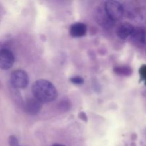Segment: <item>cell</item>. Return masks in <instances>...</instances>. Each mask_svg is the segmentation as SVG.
I'll return each mask as SVG.
<instances>
[{
    "label": "cell",
    "mask_w": 146,
    "mask_h": 146,
    "mask_svg": "<svg viewBox=\"0 0 146 146\" xmlns=\"http://www.w3.org/2000/svg\"><path fill=\"white\" fill-rule=\"evenodd\" d=\"M34 98L41 103L54 101L57 97V90L52 83L45 79L35 81L31 87Z\"/></svg>",
    "instance_id": "cell-1"
},
{
    "label": "cell",
    "mask_w": 146,
    "mask_h": 146,
    "mask_svg": "<svg viewBox=\"0 0 146 146\" xmlns=\"http://www.w3.org/2000/svg\"><path fill=\"white\" fill-rule=\"evenodd\" d=\"M104 7L106 13L113 21L121 19L125 13L123 6L119 1L114 0L107 1H106Z\"/></svg>",
    "instance_id": "cell-2"
},
{
    "label": "cell",
    "mask_w": 146,
    "mask_h": 146,
    "mask_svg": "<svg viewBox=\"0 0 146 146\" xmlns=\"http://www.w3.org/2000/svg\"><path fill=\"white\" fill-rule=\"evenodd\" d=\"M10 82L14 88H24L29 84L28 75L23 70H15L11 73Z\"/></svg>",
    "instance_id": "cell-3"
},
{
    "label": "cell",
    "mask_w": 146,
    "mask_h": 146,
    "mask_svg": "<svg viewBox=\"0 0 146 146\" xmlns=\"http://www.w3.org/2000/svg\"><path fill=\"white\" fill-rule=\"evenodd\" d=\"M96 21L101 27H104L106 29L110 28L114 24V21H113L105 9V7H100L97 9L96 11Z\"/></svg>",
    "instance_id": "cell-4"
},
{
    "label": "cell",
    "mask_w": 146,
    "mask_h": 146,
    "mask_svg": "<svg viewBox=\"0 0 146 146\" xmlns=\"http://www.w3.org/2000/svg\"><path fill=\"white\" fill-rule=\"evenodd\" d=\"M14 63V56L10 50H0V68L2 70H9L13 66Z\"/></svg>",
    "instance_id": "cell-5"
},
{
    "label": "cell",
    "mask_w": 146,
    "mask_h": 146,
    "mask_svg": "<svg viewBox=\"0 0 146 146\" xmlns=\"http://www.w3.org/2000/svg\"><path fill=\"white\" fill-rule=\"evenodd\" d=\"M130 18L143 24H146V6L133 8L128 11Z\"/></svg>",
    "instance_id": "cell-6"
},
{
    "label": "cell",
    "mask_w": 146,
    "mask_h": 146,
    "mask_svg": "<svg viewBox=\"0 0 146 146\" xmlns=\"http://www.w3.org/2000/svg\"><path fill=\"white\" fill-rule=\"evenodd\" d=\"M42 108V103L36 98H30L26 103V111L30 115H36Z\"/></svg>",
    "instance_id": "cell-7"
},
{
    "label": "cell",
    "mask_w": 146,
    "mask_h": 146,
    "mask_svg": "<svg viewBox=\"0 0 146 146\" xmlns=\"http://www.w3.org/2000/svg\"><path fill=\"white\" fill-rule=\"evenodd\" d=\"M134 29L135 27L131 24L128 22L123 23L117 29V35L121 39H125L132 35Z\"/></svg>",
    "instance_id": "cell-8"
},
{
    "label": "cell",
    "mask_w": 146,
    "mask_h": 146,
    "mask_svg": "<svg viewBox=\"0 0 146 146\" xmlns=\"http://www.w3.org/2000/svg\"><path fill=\"white\" fill-rule=\"evenodd\" d=\"M87 31V27L85 24L81 22H77L72 24L70 28V34L71 36L76 37H82L86 35Z\"/></svg>",
    "instance_id": "cell-9"
},
{
    "label": "cell",
    "mask_w": 146,
    "mask_h": 146,
    "mask_svg": "<svg viewBox=\"0 0 146 146\" xmlns=\"http://www.w3.org/2000/svg\"><path fill=\"white\" fill-rule=\"evenodd\" d=\"M131 36L133 41H135L137 44H144L146 41L145 30L143 27L135 28Z\"/></svg>",
    "instance_id": "cell-10"
},
{
    "label": "cell",
    "mask_w": 146,
    "mask_h": 146,
    "mask_svg": "<svg viewBox=\"0 0 146 146\" xmlns=\"http://www.w3.org/2000/svg\"><path fill=\"white\" fill-rule=\"evenodd\" d=\"M115 72L119 75H130L131 74V68L129 67H118L115 68Z\"/></svg>",
    "instance_id": "cell-11"
},
{
    "label": "cell",
    "mask_w": 146,
    "mask_h": 146,
    "mask_svg": "<svg viewBox=\"0 0 146 146\" xmlns=\"http://www.w3.org/2000/svg\"><path fill=\"white\" fill-rule=\"evenodd\" d=\"M9 146H20L18 139L14 135H10L9 138Z\"/></svg>",
    "instance_id": "cell-12"
},
{
    "label": "cell",
    "mask_w": 146,
    "mask_h": 146,
    "mask_svg": "<svg viewBox=\"0 0 146 146\" xmlns=\"http://www.w3.org/2000/svg\"><path fill=\"white\" fill-rule=\"evenodd\" d=\"M140 75H141V79L144 81L146 86V65L141 66V69H140Z\"/></svg>",
    "instance_id": "cell-13"
},
{
    "label": "cell",
    "mask_w": 146,
    "mask_h": 146,
    "mask_svg": "<svg viewBox=\"0 0 146 146\" xmlns=\"http://www.w3.org/2000/svg\"><path fill=\"white\" fill-rule=\"evenodd\" d=\"M71 81L73 84H76V85H81L84 83V79L80 76H75L71 78Z\"/></svg>",
    "instance_id": "cell-14"
},
{
    "label": "cell",
    "mask_w": 146,
    "mask_h": 146,
    "mask_svg": "<svg viewBox=\"0 0 146 146\" xmlns=\"http://www.w3.org/2000/svg\"><path fill=\"white\" fill-rule=\"evenodd\" d=\"M79 116L80 118H81V119H82L83 121H86L87 120L86 116V113H80Z\"/></svg>",
    "instance_id": "cell-15"
},
{
    "label": "cell",
    "mask_w": 146,
    "mask_h": 146,
    "mask_svg": "<svg viewBox=\"0 0 146 146\" xmlns=\"http://www.w3.org/2000/svg\"><path fill=\"white\" fill-rule=\"evenodd\" d=\"M52 146H66V145H61V144H54V145H53Z\"/></svg>",
    "instance_id": "cell-16"
}]
</instances>
